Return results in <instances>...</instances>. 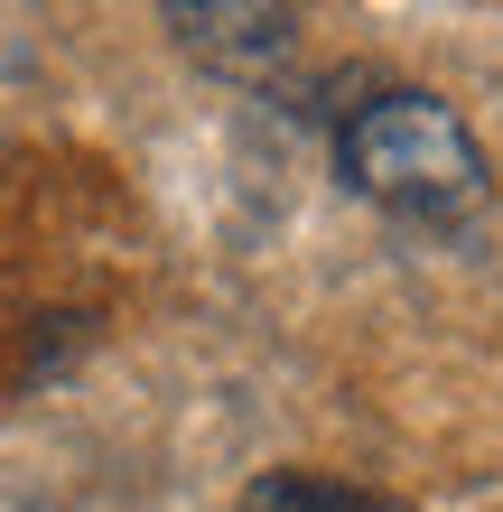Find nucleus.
<instances>
[{
  "mask_svg": "<svg viewBox=\"0 0 503 512\" xmlns=\"http://www.w3.org/2000/svg\"><path fill=\"white\" fill-rule=\"evenodd\" d=\"M336 177L364 205L401 224H476L485 196H494V168L476 131L457 122L438 94H373L345 112L336 131Z\"/></svg>",
  "mask_w": 503,
  "mask_h": 512,
  "instance_id": "f257e3e1",
  "label": "nucleus"
},
{
  "mask_svg": "<svg viewBox=\"0 0 503 512\" xmlns=\"http://www.w3.org/2000/svg\"><path fill=\"white\" fill-rule=\"evenodd\" d=\"M177 47L215 75H271L289 47H299V10H271V0H177L168 10Z\"/></svg>",
  "mask_w": 503,
  "mask_h": 512,
  "instance_id": "f03ea898",
  "label": "nucleus"
},
{
  "mask_svg": "<svg viewBox=\"0 0 503 512\" xmlns=\"http://www.w3.org/2000/svg\"><path fill=\"white\" fill-rule=\"evenodd\" d=\"M243 512H401L392 494H364L345 475H308V466H280L243 494Z\"/></svg>",
  "mask_w": 503,
  "mask_h": 512,
  "instance_id": "7ed1b4c3",
  "label": "nucleus"
}]
</instances>
